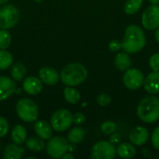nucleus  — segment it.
<instances>
[{
	"label": "nucleus",
	"instance_id": "f257e3e1",
	"mask_svg": "<svg viewBox=\"0 0 159 159\" xmlns=\"http://www.w3.org/2000/svg\"><path fill=\"white\" fill-rule=\"evenodd\" d=\"M146 44L145 34L141 27L131 24L127 27L122 40V48L129 54L141 51Z\"/></svg>",
	"mask_w": 159,
	"mask_h": 159
},
{
	"label": "nucleus",
	"instance_id": "f03ea898",
	"mask_svg": "<svg viewBox=\"0 0 159 159\" xmlns=\"http://www.w3.org/2000/svg\"><path fill=\"white\" fill-rule=\"evenodd\" d=\"M60 76L65 86L75 87L87 79L88 69L80 62H71L61 69Z\"/></svg>",
	"mask_w": 159,
	"mask_h": 159
},
{
	"label": "nucleus",
	"instance_id": "7ed1b4c3",
	"mask_svg": "<svg viewBox=\"0 0 159 159\" xmlns=\"http://www.w3.org/2000/svg\"><path fill=\"white\" fill-rule=\"evenodd\" d=\"M137 115L145 123H155L159 119V99L156 96L144 97L138 105Z\"/></svg>",
	"mask_w": 159,
	"mask_h": 159
},
{
	"label": "nucleus",
	"instance_id": "20e7f679",
	"mask_svg": "<svg viewBox=\"0 0 159 159\" xmlns=\"http://www.w3.org/2000/svg\"><path fill=\"white\" fill-rule=\"evenodd\" d=\"M16 112L18 116L27 123L34 122L38 117V107L36 103L27 98L20 99L17 102Z\"/></svg>",
	"mask_w": 159,
	"mask_h": 159
},
{
	"label": "nucleus",
	"instance_id": "39448f33",
	"mask_svg": "<svg viewBox=\"0 0 159 159\" xmlns=\"http://www.w3.org/2000/svg\"><path fill=\"white\" fill-rule=\"evenodd\" d=\"M20 10L13 5H6L0 7V28H13L20 20Z\"/></svg>",
	"mask_w": 159,
	"mask_h": 159
},
{
	"label": "nucleus",
	"instance_id": "423d86ee",
	"mask_svg": "<svg viewBox=\"0 0 159 159\" xmlns=\"http://www.w3.org/2000/svg\"><path fill=\"white\" fill-rule=\"evenodd\" d=\"M51 127L55 131L62 132L68 129L73 122V115L67 109H59L55 111L50 118Z\"/></svg>",
	"mask_w": 159,
	"mask_h": 159
},
{
	"label": "nucleus",
	"instance_id": "0eeeda50",
	"mask_svg": "<svg viewBox=\"0 0 159 159\" xmlns=\"http://www.w3.org/2000/svg\"><path fill=\"white\" fill-rule=\"evenodd\" d=\"M68 140L61 136H55L49 139L47 143V153L52 158H61L68 151Z\"/></svg>",
	"mask_w": 159,
	"mask_h": 159
},
{
	"label": "nucleus",
	"instance_id": "6e6552de",
	"mask_svg": "<svg viewBox=\"0 0 159 159\" xmlns=\"http://www.w3.org/2000/svg\"><path fill=\"white\" fill-rule=\"evenodd\" d=\"M116 155V149L111 142L101 141L96 143L90 152L92 159H113Z\"/></svg>",
	"mask_w": 159,
	"mask_h": 159
},
{
	"label": "nucleus",
	"instance_id": "1a4fd4ad",
	"mask_svg": "<svg viewBox=\"0 0 159 159\" xmlns=\"http://www.w3.org/2000/svg\"><path fill=\"white\" fill-rule=\"evenodd\" d=\"M144 75L143 72L137 68H129L123 75V83L125 87L131 90H136L143 86Z\"/></svg>",
	"mask_w": 159,
	"mask_h": 159
},
{
	"label": "nucleus",
	"instance_id": "9d476101",
	"mask_svg": "<svg viewBox=\"0 0 159 159\" xmlns=\"http://www.w3.org/2000/svg\"><path fill=\"white\" fill-rule=\"evenodd\" d=\"M142 23L143 27L149 31L158 28L159 6L151 5L144 10L142 17Z\"/></svg>",
	"mask_w": 159,
	"mask_h": 159
},
{
	"label": "nucleus",
	"instance_id": "9b49d317",
	"mask_svg": "<svg viewBox=\"0 0 159 159\" xmlns=\"http://www.w3.org/2000/svg\"><path fill=\"white\" fill-rule=\"evenodd\" d=\"M39 78L44 84L48 86H54L59 82L61 76L55 68L45 66L39 71Z\"/></svg>",
	"mask_w": 159,
	"mask_h": 159
},
{
	"label": "nucleus",
	"instance_id": "f8f14e48",
	"mask_svg": "<svg viewBox=\"0 0 159 159\" xmlns=\"http://www.w3.org/2000/svg\"><path fill=\"white\" fill-rule=\"evenodd\" d=\"M149 139V131L143 126H138L131 129L129 133V141L131 143L137 146L144 144Z\"/></svg>",
	"mask_w": 159,
	"mask_h": 159
},
{
	"label": "nucleus",
	"instance_id": "ddd939ff",
	"mask_svg": "<svg viewBox=\"0 0 159 159\" xmlns=\"http://www.w3.org/2000/svg\"><path fill=\"white\" fill-rule=\"evenodd\" d=\"M16 91V83L14 79L7 76H0V102L7 100Z\"/></svg>",
	"mask_w": 159,
	"mask_h": 159
},
{
	"label": "nucleus",
	"instance_id": "4468645a",
	"mask_svg": "<svg viewBox=\"0 0 159 159\" xmlns=\"http://www.w3.org/2000/svg\"><path fill=\"white\" fill-rule=\"evenodd\" d=\"M23 90L29 95H37L43 89V82L35 76L26 77L22 84Z\"/></svg>",
	"mask_w": 159,
	"mask_h": 159
},
{
	"label": "nucleus",
	"instance_id": "2eb2a0df",
	"mask_svg": "<svg viewBox=\"0 0 159 159\" xmlns=\"http://www.w3.org/2000/svg\"><path fill=\"white\" fill-rule=\"evenodd\" d=\"M143 87L144 89L152 95L159 94V71L150 73L144 78Z\"/></svg>",
	"mask_w": 159,
	"mask_h": 159
},
{
	"label": "nucleus",
	"instance_id": "dca6fc26",
	"mask_svg": "<svg viewBox=\"0 0 159 159\" xmlns=\"http://www.w3.org/2000/svg\"><path fill=\"white\" fill-rule=\"evenodd\" d=\"M52 127L44 120H38L34 123V131L42 140H49L52 136Z\"/></svg>",
	"mask_w": 159,
	"mask_h": 159
},
{
	"label": "nucleus",
	"instance_id": "f3484780",
	"mask_svg": "<svg viewBox=\"0 0 159 159\" xmlns=\"http://www.w3.org/2000/svg\"><path fill=\"white\" fill-rule=\"evenodd\" d=\"M25 154V149L17 143L7 144L3 151V157L6 159H20Z\"/></svg>",
	"mask_w": 159,
	"mask_h": 159
},
{
	"label": "nucleus",
	"instance_id": "a211bd4d",
	"mask_svg": "<svg viewBox=\"0 0 159 159\" xmlns=\"http://www.w3.org/2000/svg\"><path fill=\"white\" fill-rule=\"evenodd\" d=\"M115 66L119 70V71H127L129 68H130L132 64L131 58L129 57L128 52H119L114 61Z\"/></svg>",
	"mask_w": 159,
	"mask_h": 159
},
{
	"label": "nucleus",
	"instance_id": "6ab92c4d",
	"mask_svg": "<svg viewBox=\"0 0 159 159\" xmlns=\"http://www.w3.org/2000/svg\"><path fill=\"white\" fill-rule=\"evenodd\" d=\"M116 154L122 158H132L136 155L135 145L131 143H120L116 149Z\"/></svg>",
	"mask_w": 159,
	"mask_h": 159
},
{
	"label": "nucleus",
	"instance_id": "aec40b11",
	"mask_svg": "<svg viewBox=\"0 0 159 159\" xmlns=\"http://www.w3.org/2000/svg\"><path fill=\"white\" fill-rule=\"evenodd\" d=\"M26 138H27V131L23 126L17 125L13 128L11 131V139L14 142V143L22 144L24 142H26Z\"/></svg>",
	"mask_w": 159,
	"mask_h": 159
},
{
	"label": "nucleus",
	"instance_id": "412c9836",
	"mask_svg": "<svg viewBox=\"0 0 159 159\" xmlns=\"http://www.w3.org/2000/svg\"><path fill=\"white\" fill-rule=\"evenodd\" d=\"M63 95H64V99L66 100V102L71 104H76L77 102H79L80 97H81L79 91L76 89H75L74 87H69V86H67L64 89Z\"/></svg>",
	"mask_w": 159,
	"mask_h": 159
},
{
	"label": "nucleus",
	"instance_id": "4be33fe9",
	"mask_svg": "<svg viewBox=\"0 0 159 159\" xmlns=\"http://www.w3.org/2000/svg\"><path fill=\"white\" fill-rule=\"evenodd\" d=\"M85 136H86V132L84 129L81 127H76L72 129L68 133V141L75 144L79 143L85 139Z\"/></svg>",
	"mask_w": 159,
	"mask_h": 159
},
{
	"label": "nucleus",
	"instance_id": "5701e85b",
	"mask_svg": "<svg viewBox=\"0 0 159 159\" xmlns=\"http://www.w3.org/2000/svg\"><path fill=\"white\" fill-rule=\"evenodd\" d=\"M26 75V68L21 62L15 63L11 68V76L15 81H21Z\"/></svg>",
	"mask_w": 159,
	"mask_h": 159
},
{
	"label": "nucleus",
	"instance_id": "b1692460",
	"mask_svg": "<svg viewBox=\"0 0 159 159\" xmlns=\"http://www.w3.org/2000/svg\"><path fill=\"white\" fill-rule=\"evenodd\" d=\"M143 3V0H128L125 3L124 10L128 15H133L141 9Z\"/></svg>",
	"mask_w": 159,
	"mask_h": 159
},
{
	"label": "nucleus",
	"instance_id": "393cba45",
	"mask_svg": "<svg viewBox=\"0 0 159 159\" xmlns=\"http://www.w3.org/2000/svg\"><path fill=\"white\" fill-rule=\"evenodd\" d=\"M26 147L34 152H41L45 148V143L42 141L41 138H36V137H32L28 139L26 142Z\"/></svg>",
	"mask_w": 159,
	"mask_h": 159
},
{
	"label": "nucleus",
	"instance_id": "a878e982",
	"mask_svg": "<svg viewBox=\"0 0 159 159\" xmlns=\"http://www.w3.org/2000/svg\"><path fill=\"white\" fill-rule=\"evenodd\" d=\"M13 61V57L10 52L6 49H0V70L8 68Z\"/></svg>",
	"mask_w": 159,
	"mask_h": 159
},
{
	"label": "nucleus",
	"instance_id": "bb28decb",
	"mask_svg": "<svg viewBox=\"0 0 159 159\" xmlns=\"http://www.w3.org/2000/svg\"><path fill=\"white\" fill-rule=\"evenodd\" d=\"M11 44V35L6 29L0 30V49H7Z\"/></svg>",
	"mask_w": 159,
	"mask_h": 159
},
{
	"label": "nucleus",
	"instance_id": "cd10ccee",
	"mask_svg": "<svg viewBox=\"0 0 159 159\" xmlns=\"http://www.w3.org/2000/svg\"><path fill=\"white\" fill-rule=\"evenodd\" d=\"M101 130L104 135H112L116 130V125L113 121H105L101 125Z\"/></svg>",
	"mask_w": 159,
	"mask_h": 159
},
{
	"label": "nucleus",
	"instance_id": "c85d7f7f",
	"mask_svg": "<svg viewBox=\"0 0 159 159\" xmlns=\"http://www.w3.org/2000/svg\"><path fill=\"white\" fill-rule=\"evenodd\" d=\"M96 102L97 103L100 105V106H106L108 104L111 103L112 102V98L109 94H106V93H102V94H100L97 96L96 98Z\"/></svg>",
	"mask_w": 159,
	"mask_h": 159
},
{
	"label": "nucleus",
	"instance_id": "c756f323",
	"mask_svg": "<svg viewBox=\"0 0 159 159\" xmlns=\"http://www.w3.org/2000/svg\"><path fill=\"white\" fill-rule=\"evenodd\" d=\"M9 129V125L8 122L6 118L0 116V138L5 137Z\"/></svg>",
	"mask_w": 159,
	"mask_h": 159
},
{
	"label": "nucleus",
	"instance_id": "7c9ffc66",
	"mask_svg": "<svg viewBox=\"0 0 159 159\" xmlns=\"http://www.w3.org/2000/svg\"><path fill=\"white\" fill-rule=\"evenodd\" d=\"M149 65L152 70L159 71V53H155L149 60Z\"/></svg>",
	"mask_w": 159,
	"mask_h": 159
},
{
	"label": "nucleus",
	"instance_id": "2f4dec72",
	"mask_svg": "<svg viewBox=\"0 0 159 159\" xmlns=\"http://www.w3.org/2000/svg\"><path fill=\"white\" fill-rule=\"evenodd\" d=\"M152 144L155 149L159 150V127L156 128L154 131L152 132V137H151Z\"/></svg>",
	"mask_w": 159,
	"mask_h": 159
},
{
	"label": "nucleus",
	"instance_id": "473e14b6",
	"mask_svg": "<svg viewBox=\"0 0 159 159\" xmlns=\"http://www.w3.org/2000/svg\"><path fill=\"white\" fill-rule=\"evenodd\" d=\"M122 42H120L119 40H112L110 43H109V49L112 51V52H117L119 51L121 48H122Z\"/></svg>",
	"mask_w": 159,
	"mask_h": 159
},
{
	"label": "nucleus",
	"instance_id": "72a5a7b5",
	"mask_svg": "<svg viewBox=\"0 0 159 159\" xmlns=\"http://www.w3.org/2000/svg\"><path fill=\"white\" fill-rule=\"evenodd\" d=\"M86 121V116L82 113H76L73 116V122L76 125H82Z\"/></svg>",
	"mask_w": 159,
	"mask_h": 159
},
{
	"label": "nucleus",
	"instance_id": "f704fd0d",
	"mask_svg": "<svg viewBox=\"0 0 159 159\" xmlns=\"http://www.w3.org/2000/svg\"><path fill=\"white\" fill-rule=\"evenodd\" d=\"M120 140H121V136L119 133H116V132H114L112 134V136L110 137V142L115 144V143H120Z\"/></svg>",
	"mask_w": 159,
	"mask_h": 159
},
{
	"label": "nucleus",
	"instance_id": "c9c22d12",
	"mask_svg": "<svg viewBox=\"0 0 159 159\" xmlns=\"http://www.w3.org/2000/svg\"><path fill=\"white\" fill-rule=\"evenodd\" d=\"M62 159H74L75 158V156L74 155H72V154H64L63 156H62Z\"/></svg>",
	"mask_w": 159,
	"mask_h": 159
},
{
	"label": "nucleus",
	"instance_id": "e433bc0d",
	"mask_svg": "<svg viewBox=\"0 0 159 159\" xmlns=\"http://www.w3.org/2000/svg\"><path fill=\"white\" fill-rule=\"evenodd\" d=\"M143 155L144 157H151V155L149 154V151L147 149H143Z\"/></svg>",
	"mask_w": 159,
	"mask_h": 159
},
{
	"label": "nucleus",
	"instance_id": "4c0bfd02",
	"mask_svg": "<svg viewBox=\"0 0 159 159\" xmlns=\"http://www.w3.org/2000/svg\"><path fill=\"white\" fill-rule=\"evenodd\" d=\"M149 2L151 3V5L159 6V0H149Z\"/></svg>",
	"mask_w": 159,
	"mask_h": 159
},
{
	"label": "nucleus",
	"instance_id": "58836bf2",
	"mask_svg": "<svg viewBox=\"0 0 159 159\" xmlns=\"http://www.w3.org/2000/svg\"><path fill=\"white\" fill-rule=\"evenodd\" d=\"M156 40H157V43H159V27L157 28V32H156Z\"/></svg>",
	"mask_w": 159,
	"mask_h": 159
},
{
	"label": "nucleus",
	"instance_id": "ea45409f",
	"mask_svg": "<svg viewBox=\"0 0 159 159\" xmlns=\"http://www.w3.org/2000/svg\"><path fill=\"white\" fill-rule=\"evenodd\" d=\"M8 0H0V5H2V4H5V3H7Z\"/></svg>",
	"mask_w": 159,
	"mask_h": 159
},
{
	"label": "nucleus",
	"instance_id": "a19ab883",
	"mask_svg": "<svg viewBox=\"0 0 159 159\" xmlns=\"http://www.w3.org/2000/svg\"><path fill=\"white\" fill-rule=\"evenodd\" d=\"M157 158H159V157H157Z\"/></svg>",
	"mask_w": 159,
	"mask_h": 159
}]
</instances>
